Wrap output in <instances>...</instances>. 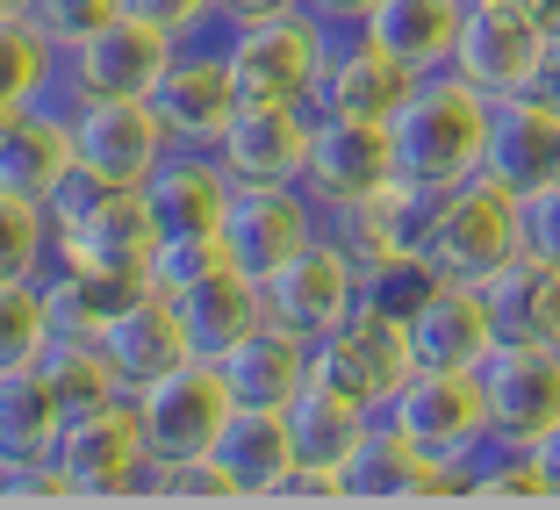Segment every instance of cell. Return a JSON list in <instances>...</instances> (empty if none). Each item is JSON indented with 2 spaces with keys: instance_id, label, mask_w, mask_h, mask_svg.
I'll list each match as a JSON object with an SVG mask.
<instances>
[{
  "instance_id": "cell-40",
  "label": "cell",
  "mask_w": 560,
  "mask_h": 510,
  "mask_svg": "<svg viewBox=\"0 0 560 510\" xmlns=\"http://www.w3.org/2000/svg\"><path fill=\"white\" fill-rule=\"evenodd\" d=\"M517 252H532V259L560 266V181L532 187V195H517Z\"/></svg>"
},
{
  "instance_id": "cell-37",
  "label": "cell",
  "mask_w": 560,
  "mask_h": 510,
  "mask_svg": "<svg viewBox=\"0 0 560 510\" xmlns=\"http://www.w3.org/2000/svg\"><path fill=\"white\" fill-rule=\"evenodd\" d=\"M215 266H231L215 231H159V252H151V266H144V288L180 295V288H195V280L215 274Z\"/></svg>"
},
{
  "instance_id": "cell-32",
  "label": "cell",
  "mask_w": 560,
  "mask_h": 510,
  "mask_svg": "<svg viewBox=\"0 0 560 510\" xmlns=\"http://www.w3.org/2000/svg\"><path fill=\"white\" fill-rule=\"evenodd\" d=\"M66 425V395L44 367L0 374V461H50V439Z\"/></svg>"
},
{
  "instance_id": "cell-45",
  "label": "cell",
  "mask_w": 560,
  "mask_h": 510,
  "mask_svg": "<svg viewBox=\"0 0 560 510\" xmlns=\"http://www.w3.org/2000/svg\"><path fill=\"white\" fill-rule=\"evenodd\" d=\"M295 8H316V0H223L231 22H252V15H295Z\"/></svg>"
},
{
  "instance_id": "cell-16",
  "label": "cell",
  "mask_w": 560,
  "mask_h": 510,
  "mask_svg": "<svg viewBox=\"0 0 560 510\" xmlns=\"http://www.w3.org/2000/svg\"><path fill=\"white\" fill-rule=\"evenodd\" d=\"M539 44L546 30L532 15H517V8H503V0H467V22H460V44H453V66L467 86H481V94H525L532 72H539Z\"/></svg>"
},
{
  "instance_id": "cell-29",
  "label": "cell",
  "mask_w": 560,
  "mask_h": 510,
  "mask_svg": "<svg viewBox=\"0 0 560 510\" xmlns=\"http://www.w3.org/2000/svg\"><path fill=\"white\" fill-rule=\"evenodd\" d=\"M72 173V116H44V108H15L0 116V187L8 195L50 201V187Z\"/></svg>"
},
{
  "instance_id": "cell-21",
  "label": "cell",
  "mask_w": 560,
  "mask_h": 510,
  "mask_svg": "<svg viewBox=\"0 0 560 510\" xmlns=\"http://www.w3.org/2000/svg\"><path fill=\"white\" fill-rule=\"evenodd\" d=\"M94 346L108 352V367H116V381H122L130 395H137V389H151V381H165L173 367L195 360V346H187L180 316H173V302H165L159 288H137V295L122 302L108 324H101Z\"/></svg>"
},
{
  "instance_id": "cell-17",
  "label": "cell",
  "mask_w": 560,
  "mask_h": 510,
  "mask_svg": "<svg viewBox=\"0 0 560 510\" xmlns=\"http://www.w3.org/2000/svg\"><path fill=\"white\" fill-rule=\"evenodd\" d=\"M481 173L511 195L560 181V108L539 94H495L489 101V137H481Z\"/></svg>"
},
{
  "instance_id": "cell-46",
  "label": "cell",
  "mask_w": 560,
  "mask_h": 510,
  "mask_svg": "<svg viewBox=\"0 0 560 510\" xmlns=\"http://www.w3.org/2000/svg\"><path fill=\"white\" fill-rule=\"evenodd\" d=\"M316 8H324V15H346V22H360L366 8H374V0H316Z\"/></svg>"
},
{
  "instance_id": "cell-34",
  "label": "cell",
  "mask_w": 560,
  "mask_h": 510,
  "mask_svg": "<svg viewBox=\"0 0 560 510\" xmlns=\"http://www.w3.org/2000/svg\"><path fill=\"white\" fill-rule=\"evenodd\" d=\"M36 367L50 374V389L66 395V410H94V403H116V395H130V389L116 381V367H108V352H101V346H72V338H50Z\"/></svg>"
},
{
  "instance_id": "cell-7",
  "label": "cell",
  "mask_w": 560,
  "mask_h": 510,
  "mask_svg": "<svg viewBox=\"0 0 560 510\" xmlns=\"http://www.w3.org/2000/svg\"><path fill=\"white\" fill-rule=\"evenodd\" d=\"M475 381H481L495 439L532 445L539 431L560 425V346L553 338H495L489 360L475 367Z\"/></svg>"
},
{
  "instance_id": "cell-36",
  "label": "cell",
  "mask_w": 560,
  "mask_h": 510,
  "mask_svg": "<svg viewBox=\"0 0 560 510\" xmlns=\"http://www.w3.org/2000/svg\"><path fill=\"white\" fill-rule=\"evenodd\" d=\"M50 346V316H44V274L36 280H0V374L36 367Z\"/></svg>"
},
{
  "instance_id": "cell-26",
  "label": "cell",
  "mask_w": 560,
  "mask_h": 510,
  "mask_svg": "<svg viewBox=\"0 0 560 510\" xmlns=\"http://www.w3.org/2000/svg\"><path fill=\"white\" fill-rule=\"evenodd\" d=\"M165 302H173V316H180L195 360H223V352L266 316L259 280H245L237 266H215V274H201L195 288H180V295H165Z\"/></svg>"
},
{
  "instance_id": "cell-38",
  "label": "cell",
  "mask_w": 560,
  "mask_h": 510,
  "mask_svg": "<svg viewBox=\"0 0 560 510\" xmlns=\"http://www.w3.org/2000/svg\"><path fill=\"white\" fill-rule=\"evenodd\" d=\"M144 496H209V503H237L231 475H223V461L215 453H187V461H151L144 475Z\"/></svg>"
},
{
  "instance_id": "cell-6",
  "label": "cell",
  "mask_w": 560,
  "mask_h": 510,
  "mask_svg": "<svg viewBox=\"0 0 560 510\" xmlns=\"http://www.w3.org/2000/svg\"><path fill=\"white\" fill-rule=\"evenodd\" d=\"M388 425H396L402 439H417L431 461H445V467H475V453L495 439L481 381L453 374V367H417L396 389V403H388Z\"/></svg>"
},
{
  "instance_id": "cell-33",
  "label": "cell",
  "mask_w": 560,
  "mask_h": 510,
  "mask_svg": "<svg viewBox=\"0 0 560 510\" xmlns=\"http://www.w3.org/2000/svg\"><path fill=\"white\" fill-rule=\"evenodd\" d=\"M50 66H58V44L36 30L30 15H0V116H15L44 94Z\"/></svg>"
},
{
  "instance_id": "cell-28",
  "label": "cell",
  "mask_w": 560,
  "mask_h": 510,
  "mask_svg": "<svg viewBox=\"0 0 560 510\" xmlns=\"http://www.w3.org/2000/svg\"><path fill=\"white\" fill-rule=\"evenodd\" d=\"M288 445H295V467H310V475H338V467L352 461V445L366 439V425H374V410H360V403H346L338 389H324V381H302L295 403H288ZM346 496V489H338Z\"/></svg>"
},
{
  "instance_id": "cell-14",
  "label": "cell",
  "mask_w": 560,
  "mask_h": 510,
  "mask_svg": "<svg viewBox=\"0 0 560 510\" xmlns=\"http://www.w3.org/2000/svg\"><path fill=\"white\" fill-rule=\"evenodd\" d=\"M215 159L237 187H302L310 159V108L295 101H237V116L215 137Z\"/></svg>"
},
{
  "instance_id": "cell-5",
  "label": "cell",
  "mask_w": 560,
  "mask_h": 510,
  "mask_svg": "<svg viewBox=\"0 0 560 510\" xmlns=\"http://www.w3.org/2000/svg\"><path fill=\"white\" fill-rule=\"evenodd\" d=\"M424 259L439 280H475L481 288L503 259H517V195L495 187L489 173H467L460 187H439Z\"/></svg>"
},
{
  "instance_id": "cell-42",
  "label": "cell",
  "mask_w": 560,
  "mask_h": 510,
  "mask_svg": "<svg viewBox=\"0 0 560 510\" xmlns=\"http://www.w3.org/2000/svg\"><path fill=\"white\" fill-rule=\"evenodd\" d=\"M122 15L151 22V30H165V36H187L195 22L223 15V0H122Z\"/></svg>"
},
{
  "instance_id": "cell-9",
  "label": "cell",
  "mask_w": 560,
  "mask_h": 510,
  "mask_svg": "<svg viewBox=\"0 0 560 510\" xmlns=\"http://www.w3.org/2000/svg\"><path fill=\"white\" fill-rule=\"evenodd\" d=\"M381 181H396V144L388 123L374 116H338V108H310V159H302V187L316 209H346V201L374 195Z\"/></svg>"
},
{
  "instance_id": "cell-48",
  "label": "cell",
  "mask_w": 560,
  "mask_h": 510,
  "mask_svg": "<svg viewBox=\"0 0 560 510\" xmlns=\"http://www.w3.org/2000/svg\"><path fill=\"white\" fill-rule=\"evenodd\" d=\"M546 30H560V0H546Z\"/></svg>"
},
{
  "instance_id": "cell-1",
  "label": "cell",
  "mask_w": 560,
  "mask_h": 510,
  "mask_svg": "<svg viewBox=\"0 0 560 510\" xmlns=\"http://www.w3.org/2000/svg\"><path fill=\"white\" fill-rule=\"evenodd\" d=\"M481 137H489V94L467 86L460 72L417 80V94L388 116L396 173L424 187H460L467 173H481Z\"/></svg>"
},
{
  "instance_id": "cell-20",
  "label": "cell",
  "mask_w": 560,
  "mask_h": 510,
  "mask_svg": "<svg viewBox=\"0 0 560 510\" xmlns=\"http://www.w3.org/2000/svg\"><path fill=\"white\" fill-rule=\"evenodd\" d=\"M151 108H159L173 144L209 151L215 137H223V123L237 116V80H231V66H223V50H173V66L151 86Z\"/></svg>"
},
{
  "instance_id": "cell-19",
  "label": "cell",
  "mask_w": 560,
  "mask_h": 510,
  "mask_svg": "<svg viewBox=\"0 0 560 510\" xmlns=\"http://www.w3.org/2000/svg\"><path fill=\"white\" fill-rule=\"evenodd\" d=\"M151 252H159V216H151L144 187H116L94 216L58 231V266H86V274H116V280H144Z\"/></svg>"
},
{
  "instance_id": "cell-2",
  "label": "cell",
  "mask_w": 560,
  "mask_h": 510,
  "mask_svg": "<svg viewBox=\"0 0 560 510\" xmlns=\"http://www.w3.org/2000/svg\"><path fill=\"white\" fill-rule=\"evenodd\" d=\"M50 467H58V489L80 496V503L144 496L151 445H144V425H137V395L94 403V410H66V425L50 439Z\"/></svg>"
},
{
  "instance_id": "cell-31",
  "label": "cell",
  "mask_w": 560,
  "mask_h": 510,
  "mask_svg": "<svg viewBox=\"0 0 560 510\" xmlns=\"http://www.w3.org/2000/svg\"><path fill=\"white\" fill-rule=\"evenodd\" d=\"M481 302H489L495 338H553L560 346V266L517 252L481 280Z\"/></svg>"
},
{
  "instance_id": "cell-27",
  "label": "cell",
  "mask_w": 560,
  "mask_h": 510,
  "mask_svg": "<svg viewBox=\"0 0 560 510\" xmlns=\"http://www.w3.org/2000/svg\"><path fill=\"white\" fill-rule=\"evenodd\" d=\"M460 22H467V0H374L360 15V30L374 44H388L410 72H445L453 66V44H460Z\"/></svg>"
},
{
  "instance_id": "cell-15",
  "label": "cell",
  "mask_w": 560,
  "mask_h": 510,
  "mask_svg": "<svg viewBox=\"0 0 560 510\" xmlns=\"http://www.w3.org/2000/svg\"><path fill=\"white\" fill-rule=\"evenodd\" d=\"M346 503H417V496H467V467L431 461L417 439H402L388 417L366 425V439L352 445V461L338 467Z\"/></svg>"
},
{
  "instance_id": "cell-39",
  "label": "cell",
  "mask_w": 560,
  "mask_h": 510,
  "mask_svg": "<svg viewBox=\"0 0 560 510\" xmlns=\"http://www.w3.org/2000/svg\"><path fill=\"white\" fill-rule=\"evenodd\" d=\"M431 288H439L431 259H388V266H366L360 274V302H374V310H388V316H410Z\"/></svg>"
},
{
  "instance_id": "cell-24",
  "label": "cell",
  "mask_w": 560,
  "mask_h": 510,
  "mask_svg": "<svg viewBox=\"0 0 560 510\" xmlns=\"http://www.w3.org/2000/svg\"><path fill=\"white\" fill-rule=\"evenodd\" d=\"M215 374L231 381V395L245 410H288L295 389L310 381V338H295V331L273 324V316H259V324L215 360Z\"/></svg>"
},
{
  "instance_id": "cell-11",
  "label": "cell",
  "mask_w": 560,
  "mask_h": 510,
  "mask_svg": "<svg viewBox=\"0 0 560 510\" xmlns=\"http://www.w3.org/2000/svg\"><path fill=\"white\" fill-rule=\"evenodd\" d=\"M165 151H173V137H165L159 108L144 94H80V108H72V159L86 173H101L116 187H144Z\"/></svg>"
},
{
  "instance_id": "cell-12",
  "label": "cell",
  "mask_w": 560,
  "mask_h": 510,
  "mask_svg": "<svg viewBox=\"0 0 560 510\" xmlns=\"http://www.w3.org/2000/svg\"><path fill=\"white\" fill-rule=\"evenodd\" d=\"M223 259L245 280H273L316 237V201L310 187H231V209L215 223Z\"/></svg>"
},
{
  "instance_id": "cell-43",
  "label": "cell",
  "mask_w": 560,
  "mask_h": 510,
  "mask_svg": "<svg viewBox=\"0 0 560 510\" xmlns=\"http://www.w3.org/2000/svg\"><path fill=\"white\" fill-rule=\"evenodd\" d=\"M525 453H532V467H539V496H553V503H560V425L539 431Z\"/></svg>"
},
{
  "instance_id": "cell-4",
  "label": "cell",
  "mask_w": 560,
  "mask_h": 510,
  "mask_svg": "<svg viewBox=\"0 0 560 510\" xmlns=\"http://www.w3.org/2000/svg\"><path fill=\"white\" fill-rule=\"evenodd\" d=\"M410 374H417L410 331H402V316L374 310V302H360L346 324H330L310 346V381L338 389L346 403H360V410H374V417H388V403H396V389Z\"/></svg>"
},
{
  "instance_id": "cell-18",
  "label": "cell",
  "mask_w": 560,
  "mask_h": 510,
  "mask_svg": "<svg viewBox=\"0 0 560 510\" xmlns=\"http://www.w3.org/2000/svg\"><path fill=\"white\" fill-rule=\"evenodd\" d=\"M173 50H180V36L151 30V22L137 15H108L101 30H86L80 44L66 50L72 58V94H144L159 86V72L173 66Z\"/></svg>"
},
{
  "instance_id": "cell-35",
  "label": "cell",
  "mask_w": 560,
  "mask_h": 510,
  "mask_svg": "<svg viewBox=\"0 0 560 510\" xmlns=\"http://www.w3.org/2000/svg\"><path fill=\"white\" fill-rule=\"evenodd\" d=\"M50 252H58V231H50L44 201L0 187V280H36Z\"/></svg>"
},
{
  "instance_id": "cell-23",
  "label": "cell",
  "mask_w": 560,
  "mask_h": 510,
  "mask_svg": "<svg viewBox=\"0 0 560 510\" xmlns=\"http://www.w3.org/2000/svg\"><path fill=\"white\" fill-rule=\"evenodd\" d=\"M417 80L424 72H410L388 44H374V36H352V44H330L324 58V80H316V108H338V116H374L388 123L402 108V101L417 94Z\"/></svg>"
},
{
  "instance_id": "cell-10",
  "label": "cell",
  "mask_w": 560,
  "mask_h": 510,
  "mask_svg": "<svg viewBox=\"0 0 560 510\" xmlns=\"http://www.w3.org/2000/svg\"><path fill=\"white\" fill-rule=\"evenodd\" d=\"M237 395L231 381L215 374V360H187L165 381L137 389V425H144L151 461H187V453H209L215 431L231 425Z\"/></svg>"
},
{
  "instance_id": "cell-30",
  "label": "cell",
  "mask_w": 560,
  "mask_h": 510,
  "mask_svg": "<svg viewBox=\"0 0 560 510\" xmlns=\"http://www.w3.org/2000/svg\"><path fill=\"white\" fill-rule=\"evenodd\" d=\"M209 453L223 461V475H231L237 503H252V496H280V482H288V467H295L288 417H280V410H245V403L231 410V425L215 431Z\"/></svg>"
},
{
  "instance_id": "cell-3",
  "label": "cell",
  "mask_w": 560,
  "mask_h": 510,
  "mask_svg": "<svg viewBox=\"0 0 560 510\" xmlns=\"http://www.w3.org/2000/svg\"><path fill=\"white\" fill-rule=\"evenodd\" d=\"M330 36L310 8L295 15H252L231 22V44H223V66L237 80V101H295L316 108V80H324Z\"/></svg>"
},
{
  "instance_id": "cell-47",
  "label": "cell",
  "mask_w": 560,
  "mask_h": 510,
  "mask_svg": "<svg viewBox=\"0 0 560 510\" xmlns=\"http://www.w3.org/2000/svg\"><path fill=\"white\" fill-rule=\"evenodd\" d=\"M0 15H30V0H0Z\"/></svg>"
},
{
  "instance_id": "cell-25",
  "label": "cell",
  "mask_w": 560,
  "mask_h": 510,
  "mask_svg": "<svg viewBox=\"0 0 560 510\" xmlns=\"http://www.w3.org/2000/svg\"><path fill=\"white\" fill-rule=\"evenodd\" d=\"M231 173H223V159L201 144H173L159 165H151L144 181V201L151 216H159V231H215L223 223V209H231Z\"/></svg>"
},
{
  "instance_id": "cell-13",
  "label": "cell",
  "mask_w": 560,
  "mask_h": 510,
  "mask_svg": "<svg viewBox=\"0 0 560 510\" xmlns=\"http://www.w3.org/2000/svg\"><path fill=\"white\" fill-rule=\"evenodd\" d=\"M431 216H439V187L396 173V181H381L374 195L330 209V231H338V245L352 252V266L366 274V266H388V259H424Z\"/></svg>"
},
{
  "instance_id": "cell-41",
  "label": "cell",
  "mask_w": 560,
  "mask_h": 510,
  "mask_svg": "<svg viewBox=\"0 0 560 510\" xmlns=\"http://www.w3.org/2000/svg\"><path fill=\"white\" fill-rule=\"evenodd\" d=\"M108 15H122V0H30V22L50 36L58 50H72L86 30H101Z\"/></svg>"
},
{
  "instance_id": "cell-8",
  "label": "cell",
  "mask_w": 560,
  "mask_h": 510,
  "mask_svg": "<svg viewBox=\"0 0 560 510\" xmlns=\"http://www.w3.org/2000/svg\"><path fill=\"white\" fill-rule=\"evenodd\" d=\"M259 302H266L273 324H288L295 338L316 346L330 324H346V316L360 310V266L338 245V231H316L273 280H259Z\"/></svg>"
},
{
  "instance_id": "cell-44",
  "label": "cell",
  "mask_w": 560,
  "mask_h": 510,
  "mask_svg": "<svg viewBox=\"0 0 560 510\" xmlns=\"http://www.w3.org/2000/svg\"><path fill=\"white\" fill-rule=\"evenodd\" d=\"M525 94H539V101H553V108H560V30H546V44H539V72H532Z\"/></svg>"
},
{
  "instance_id": "cell-22",
  "label": "cell",
  "mask_w": 560,
  "mask_h": 510,
  "mask_svg": "<svg viewBox=\"0 0 560 510\" xmlns=\"http://www.w3.org/2000/svg\"><path fill=\"white\" fill-rule=\"evenodd\" d=\"M402 331H410L417 367H453V374H475L495 346L489 302H481L475 280H439V288L402 316Z\"/></svg>"
}]
</instances>
